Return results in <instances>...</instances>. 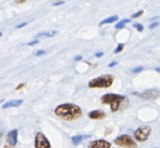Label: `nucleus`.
<instances>
[{
  "mask_svg": "<svg viewBox=\"0 0 160 148\" xmlns=\"http://www.w3.org/2000/svg\"><path fill=\"white\" fill-rule=\"evenodd\" d=\"M22 103H23V100H11V101H8L7 103L3 104L2 108L7 109V108H10V107H19Z\"/></svg>",
  "mask_w": 160,
  "mask_h": 148,
  "instance_id": "11",
  "label": "nucleus"
},
{
  "mask_svg": "<svg viewBox=\"0 0 160 148\" xmlns=\"http://www.w3.org/2000/svg\"><path fill=\"white\" fill-rule=\"evenodd\" d=\"M25 86V84H21V85H18L17 87H16V90L18 91V90H19V89H22V88H23Z\"/></svg>",
  "mask_w": 160,
  "mask_h": 148,
  "instance_id": "27",
  "label": "nucleus"
},
{
  "mask_svg": "<svg viewBox=\"0 0 160 148\" xmlns=\"http://www.w3.org/2000/svg\"><path fill=\"white\" fill-rule=\"evenodd\" d=\"M89 148H111V143L106 140L99 139L90 142Z\"/></svg>",
  "mask_w": 160,
  "mask_h": 148,
  "instance_id": "8",
  "label": "nucleus"
},
{
  "mask_svg": "<svg viewBox=\"0 0 160 148\" xmlns=\"http://www.w3.org/2000/svg\"><path fill=\"white\" fill-rule=\"evenodd\" d=\"M117 64H118V63H117V62H112L111 64H109V67H110V68H113V67L117 66Z\"/></svg>",
  "mask_w": 160,
  "mask_h": 148,
  "instance_id": "25",
  "label": "nucleus"
},
{
  "mask_svg": "<svg viewBox=\"0 0 160 148\" xmlns=\"http://www.w3.org/2000/svg\"><path fill=\"white\" fill-rule=\"evenodd\" d=\"M141 71H143V68L142 67H137V68L133 69V73H139Z\"/></svg>",
  "mask_w": 160,
  "mask_h": 148,
  "instance_id": "22",
  "label": "nucleus"
},
{
  "mask_svg": "<svg viewBox=\"0 0 160 148\" xmlns=\"http://www.w3.org/2000/svg\"><path fill=\"white\" fill-rule=\"evenodd\" d=\"M155 71H157V72H160V68H159V67H157L156 69H155Z\"/></svg>",
  "mask_w": 160,
  "mask_h": 148,
  "instance_id": "31",
  "label": "nucleus"
},
{
  "mask_svg": "<svg viewBox=\"0 0 160 148\" xmlns=\"http://www.w3.org/2000/svg\"><path fill=\"white\" fill-rule=\"evenodd\" d=\"M114 143L119 147H124V148H137V143L135 140L128 134H123V135L117 137Z\"/></svg>",
  "mask_w": 160,
  "mask_h": 148,
  "instance_id": "4",
  "label": "nucleus"
},
{
  "mask_svg": "<svg viewBox=\"0 0 160 148\" xmlns=\"http://www.w3.org/2000/svg\"><path fill=\"white\" fill-rule=\"evenodd\" d=\"M34 148H51V143H49L47 136L42 132H38L35 135L34 141Z\"/></svg>",
  "mask_w": 160,
  "mask_h": 148,
  "instance_id": "6",
  "label": "nucleus"
},
{
  "mask_svg": "<svg viewBox=\"0 0 160 148\" xmlns=\"http://www.w3.org/2000/svg\"><path fill=\"white\" fill-rule=\"evenodd\" d=\"M84 138H85V136H83V135H76V136H72V144H74L75 146H78L82 141H83Z\"/></svg>",
  "mask_w": 160,
  "mask_h": 148,
  "instance_id": "14",
  "label": "nucleus"
},
{
  "mask_svg": "<svg viewBox=\"0 0 160 148\" xmlns=\"http://www.w3.org/2000/svg\"><path fill=\"white\" fill-rule=\"evenodd\" d=\"M119 19V17L118 15H113V16H110L108 18H106V19H104L103 21L100 22V26L101 25H104V24H107V23H112V22H115Z\"/></svg>",
  "mask_w": 160,
  "mask_h": 148,
  "instance_id": "12",
  "label": "nucleus"
},
{
  "mask_svg": "<svg viewBox=\"0 0 160 148\" xmlns=\"http://www.w3.org/2000/svg\"><path fill=\"white\" fill-rule=\"evenodd\" d=\"M62 4H63V1H58L56 3H53L52 5L53 6H58V5H62Z\"/></svg>",
  "mask_w": 160,
  "mask_h": 148,
  "instance_id": "26",
  "label": "nucleus"
},
{
  "mask_svg": "<svg viewBox=\"0 0 160 148\" xmlns=\"http://www.w3.org/2000/svg\"><path fill=\"white\" fill-rule=\"evenodd\" d=\"M88 117L92 120H102L106 117V113L103 110H94L88 114Z\"/></svg>",
  "mask_w": 160,
  "mask_h": 148,
  "instance_id": "9",
  "label": "nucleus"
},
{
  "mask_svg": "<svg viewBox=\"0 0 160 148\" xmlns=\"http://www.w3.org/2000/svg\"><path fill=\"white\" fill-rule=\"evenodd\" d=\"M144 13V10H140V11H138V12H136V13H134V14H132V18H137V17H139V16H141Z\"/></svg>",
  "mask_w": 160,
  "mask_h": 148,
  "instance_id": "18",
  "label": "nucleus"
},
{
  "mask_svg": "<svg viewBox=\"0 0 160 148\" xmlns=\"http://www.w3.org/2000/svg\"><path fill=\"white\" fill-rule=\"evenodd\" d=\"M150 135H151V127L148 125H144L136 129L134 132V139L138 142H145L149 139Z\"/></svg>",
  "mask_w": 160,
  "mask_h": 148,
  "instance_id": "5",
  "label": "nucleus"
},
{
  "mask_svg": "<svg viewBox=\"0 0 160 148\" xmlns=\"http://www.w3.org/2000/svg\"><path fill=\"white\" fill-rule=\"evenodd\" d=\"M81 59H82V57H81V55H77V57L75 58V61H76V62H79V61H81Z\"/></svg>",
  "mask_w": 160,
  "mask_h": 148,
  "instance_id": "28",
  "label": "nucleus"
},
{
  "mask_svg": "<svg viewBox=\"0 0 160 148\" xmlns=\"http://www.w3.org/2000/svg\"><path fill=\"white\" fill-rule=\"evenodd\" d=\"M156 19H158V16H154V17L152 18V20H156Z\"/></svg>",
  "mask_w": 160,
  "mask_h": 148,
  "instance_id": "30",
  "label": "nucleus"
},
{
  "mask_svg": "<svg viewBox=\"0 0 160 148\" xmlns=\"http://www.w3.org/2000/svg\"><path fill=\"white\" fill-rule=\"evenodd\" d=\"M114 83L113 75H104L101 77L95 78L89 82V88L91 89H107Z\"/></svg>",
  "mask_w": 160,
  "mask_h": 148,
  "instance_id": "3",
  "label": "nucleus"
},
{
  "mask_svg": "<svg viewBox=\"0 0 160 148\" xmlns=\"http://www.w3.org/2000/svg\"><path fill=\"white\" fill-rule=\"evenodd\" d=\"M16 1H17V2H20V3H22V2H24L25 0H16Z\"/></svg>",
  "mask_w": 160,
  "mask_h": 148,
  "instance_id": "29",
  "label": "nucleus"
},
{
  "mask_svg": "<svg viewBox=\"0 0 160 148\" xmlns=\"http://www.w3.org/2000/svg\"><path fill=\"white\" fill-rule=\"evenodd\" d=\"M58 1H62V0H58Z\"/></svg>",
  "mask_w": 160,
  "mask_h": 148,
  "instance_id": "32",
  "label": "nucleus"
},
{
  "mask_svg": "<svg viewBox=\"0 0 160 148\" xmlns=\"http://www.w3.org/2000/svg\"><path fill=\"white\" fill-rule=\"evenodd\" d=\"M133 26H134L135 28H136L137 30H138V31H143V29H144V26H143L142 24H140V23H134Z\"/></svg>",
  "mask_w": 160,
  "mask_h": 148,
  "instance_id": "17",
  "label": "nucleus"
},
{
  "mask_svg": "<svg viewBox=\"0 0 160 148\" xmlns=\"http://www.w3.org/2000/svg\"><path fill=\"white\" fill-rule=\"evenodd\" d=\"M124 47H125L124 44H123V43H120V44H119L118 47H117V48H115V50H114V53H115V54H118V53L122 52V50H123V48H124Z\"/></svg>",
  "mask_w": 160,
  "mask_h": 148,
  "instance_id": "16",
  "label": "nucleus"
},
{
  "mask_svg": "<svg viewBox=\"0 0 160 148\" xmlns=\"http://www.w3.org/2000/svg\"><path fill=\"white\" fill-rule=\"evenodd\" d=\"M17 138H18V130L17 129H13L12 131H10L7 134L6 137L7 143L11 147H14L17 144Z\"/></svg>",
  "mask_w": 160,
  "mask_h": 148,
  "instance_id": "7",
  "label": "nucleus"
},
{
  "mask_svg": "<svg viewBox=\"0 0 160 148\" xmlns=\"http://www.w3.org/2000/svg\"><path fill=\"white\" fill-rule=\"evenodd\" d=\"M54 114L58 117L66 120V121H74V120L79 119L82 116L83 111L76 104L66 103V104L58 105L54 109Z\"/></svg>",
  "mask_w": 160,
  "mask_h": 148,
  "instance_id": "1",
  "label": "nucleus"
},
{
  "mask_svg": "<svg viewBox=\"0 0 160 148\" xmlns=\"http://www.w3.org/2000/svg\"><path fill=\"white\" fill-rule=\"evenodd\" d=\"M101 103L104 105H110L111 112L115 113L124 107H127L129 102L125 96L117 94H105L101 98Z\"/></svg>",
  "mask_w": 160,
  "mask_h": 148,
  "instance_id": "2",
  "label": "nucleus"
},
{
  "mask_svg": "<svg viewBox=\"0 0 160 148\" xmlns=\"http://www.w3.org/2000/svg\"><path fill=\"white\" fill-rule=\"evenodd\" d=\"M35 55H38V57H39V55H42V54H45V52L44 50H38V52L34 53Z\"/></svg>",
  "mask_w": 160,
  "mask_h": 148,
  "instance_id": "21",
  "label": "nucleus"
},
{
  "mask_svg": "<svg viewBox=\"0 0 160 148\" xmlns=\"http://www.w3.org/2000/svg\"><path fill=\"white\" fill-rule=\"evenodd\" d=\"M128 22H130V19H123L121 21H119L118 23L115 25L116 27V29H119V28H123V27L125 26L126 23H128Z\"/></svg>",
  "mask_w": 160,
  "mask_h": 148,
  "instance_id": "15",
  "label": "nucleus"
},
{
  "mask_svg": "<svg viewBox=\"0 0 160 148\" xmlns=\"http://www.w3.org/2000/svg\"><path fill=\"white\" fill-rule=\"evenodd\" d=\"M57 34L56 30H49V31H44V32H39V33L36 35V38H39V36H47V38H52L53 35Z\"/></svg>",
  "mask_w": 160,
  "mask_h": 148,
  "instance_id": "13",
  "label": "nucleus"
},
{
  "mask_svg": "<svg viewBox=\"0 0 160 148\" xmlns=\"http://www.w3.org/2000/svg\"><path fill=\"white\" fill-rule=\"evenodd\" d=\"M38 39H34V40H32V41H30V43H28V45H34V44H36V43H38Z\"/></svg>",
  "mask_w": 160,
  "mask_h": 148,
  "instance_id": "23",
  "label": "nucleus"
},
{
  "mask_svg": "<svg viewBox=\"0 0 160 148\" xmlns=\"http://www.w3.org/2000/svg\"><path fill=\"white\" fill-rule=\"evenodd\" d=\"M159 25V22H152V23L151 24H150L149 25V29H154L155 28V27H157Z\"/></svg>",
  "mask_w": 160,
  "mask_h": 148,
  "instance_id": "19",
  "label": "nucleus"
},
{
  "mask_svg": "<svg viewBox=\"0 0 160 148\" xmlns=\"http://www.w3.org/2000/svg\"><path fill=\"white\" fill-rule=\"evenodd\" d=\"M27 23H28V22L24 21V22H22V23L17 24V25H16V28H21V27H24L25 25H27Z\"/></svg>",
  "mask_w": 160,
  "mask_h": 148,
  "instance_id": "20",
  "label": "nucleus"
},
{
  "mask_svg": "<svg viewBox=\"0 0 160 148\" xmlns=\"http://www.w3.org/2000/svg\"><path fill=\"white\" fill-rule=\"evenodd\" d=\"M134 95H138V96L141 97V98H143L145 100H153V99H155L158 96V92L155 91V90H151V91H146L145 93H143V94H137V93H135Z\"/></svg>",
  "mask_w": 160,
  "mask_h": 148,
  "instance_id": "10",
  "label": "nucleus"
},
{
  "mask_svg": "<svg viewBox=\"0 0 160 148\" xmlns=\"http://www.w3.org/2000/svg\"><path fill=\"white\" fill-rule=\"evenodd\" d=\"M103 54H104L103 52H98V53H96V54H95V55H96L97 58H101V57H103Z\"/></svg>",
  "mask_w": 160,
  "mask_h": 148,
  "instance_id": "24",
  "label": "nucleus"
}]
</instances>
